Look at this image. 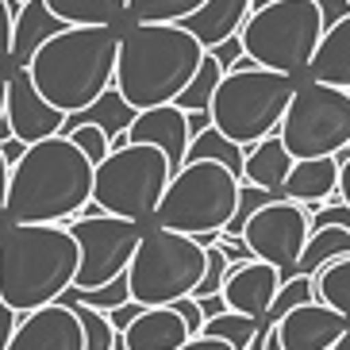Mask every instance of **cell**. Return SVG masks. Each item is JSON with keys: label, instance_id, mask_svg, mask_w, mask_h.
I'll return each instance as SVG.
<instances>
[{"label": "cell", "instance_id": "cell-3", "mask_svg": "<svg viewBox=\"0 0 350 350\" xmlns=\"http://www.w3.org/2000/svg\"><path fill=\"white\" fill-rule=\"evenodd\" d=\"M81 247L66 224H23L0 231V297L12 312H39L77 285Z\"/></svg>", "mask_w": 350, "mask_h": 350}, {"label": "cell", "instance_id": "cell-46", "mask_svg": "<svg viewBox=\"0 0 350 350\" xmlns=\"http://www.w3.org/2000/svg\"><path fill=\"white\" fill-rule=\"evenodd\" d=\"M339 204L350 208V162H342V174H339Z\"/></svg>", "mask_w": 350, "mask_h": 350}, {"label": "cell", "instance_id": "cell-49", "mask_svg": "<svg viewBox=\"0 0 350 350\" xmlns=\"http://www.w3.org/2000/svg\"><path fill=\"white\" fill-rule=\"evenodd\" d=\"M16 4H31V0H16Z\"/></svg>", "mask_w": 350, "mask_h": 350}, {"label": "cell", "instance_id": "cell-32", "mask_svg": "<svg viewBox=\"0 0 350 350\" xmlns=\"http://www.w3.org/2000/svg\"><path fill=\"white\" fill-rule=\"evenodd\" d=\"M127 300H131V288H127V278H120L104 288H70L62 297V304H85V308H96V312H116V308H124Z\"/></svg>", "mask_w": 350, "mask_h": 350}, {"label": "cell", "instance_id": "cell-11", "mask_svg": "<svg viewBox=\"0 0 350 350\" xmlns=\"http://www.w3.org/2000/svg\"><path fill=\"white\" fill-rule=\"evenodd\" d=\"M66 227H70V235L81 247V269H77V285L73 288H104L112 281L127 278V266H131L135 250H139V243L146 235L143 224L108 216V212L77 216Z\"/></svg>", "mask_w": 350, "mask_h": 350}, {"label": "cell", "instance_id": "cell-20", "mask_svg": "<svg viewBox=\"0 0 350 350\" xmlns=\"http://www.w3.org/2000/svg\"><path fill=\"white\" fill-rule=\"evenodd\" d=\"M339 158H304L293 165L281 200L293 204H323V200H339Z\"/></svg>", "mask_w": 350, "mask_h": 350}, {"label": "cell", "instance_id": "cell-29", "mask_svg": "<svg viewBox=\"0 0 350 350\" xmlns=\"http://www.w3.org/2000/svg\"><path fill=\"white\" fill-rule=\"evenodd\" d=\"M224 77H227V70L216 62V54L208 51L204 66H200L196 77H193V85L177 96V108H181V112H212V100H216V89H219Z\"/></svg>", "mask_w": 350, "mask_h": 350}, {"label": "cell", "instance_id": "cell-25", "mask_svg": "<svg viewBox=\"0 0 350 350\" xmlns=\"http://www.w3.org/2000/svg\"><path fill=\"white\" fill-rule=\"evenodd\" d=\"M66 27H124L127 0H46Z\"/></svg>", "mask_w": 350, "mask_h": 350}, {"label": "cell", "instance_id": "cell-38", "mask_svg": "<svg viewBox=\"0 0 350 350\" xmlns=\"http://www.w3.org/2000/svg\"><path fill=\"white\" fill-rule=\"evenodd\" d=\"M216 247L227 254V262H231V266H247V262H258V258L250 254V247L243 243V239H227V235H219Z\"/></svg>", "mask_w": 350, "mask_h": 350}, {"label": "cell", "instance_id": "cell-9", "mask_svg": "<svg viewBox=\"0 0 350 350\" xmlns=\"http://www.w3.org/2000/svg\"><path fill=\"white\" fill-rule=\"evenodd\" d=\"M174 181V165L158 146L127 143L96 165L93 204L108 216L131 219V224H154L165 189Z\"/></svg>", "mask_w": 350, "mask_h": 350}, {"label": "cell", "instance_id": "cell-23", "mask_svg": "<svg viewBox=\"0 0 350 350\" xmlns=\"http://www.w3.org/2000/svg\"><path fill=\"white\" fill-rule=\"evenodd\" d=\"M308 81L331 85V89H347L350 93V16L323 35L316 58L308 66Z\"/></svg>", "mask_w": 350, "mask_h": 350}, {"label": "cell", "instance_id": "cell-6", "mask_svg": "<svg viewBox=\"0 0 350 350\" xmlns=\"http://www.w3.org/2000/svg\"><path fill=\"white\" fill-rule=\"evenodd\" d=\"M297 85L300 77H285L262 66L231 70L219 81L216 100H212V127L250 150L254 143L281 131V120L297 96Z\"/></svg>", "mask_w": 350, "mask_h": 350}, {"label": "cell", "instance_id": "cell-34", "mask_svg": "<svg viewBox=\"0 0 350 350\" xmlns=\"http://www.w3.org/2000/svg\"><path fill=\"white\" fill-rule=\"evenodd\" d=\"M23 4L16 0H0V66L12 62V42H16V16Z\"/></svg>", "mask_w": 350, "mask_h": 350}, {"label": "cell", "instance_id": "cell-17", "mask_svg": "<svg viewBox=\"0 0 350 350\" xmlns=\"http://www.w3.org/2000/svg\"><path fill=\"white\" fill-rule=\"evenodd\" d=\"M127 143H143V146H158L174 174L185 165L189 146H193V131H189V112H181L177 104H162V108H150V112L135 116L131 131H127Z\"/></svg>", "mask_w": 350, "mask_h": 350}, {"label": "cell", "instance_id": "cell-12", "mask_svg": "<svg viewBox=\"0 0 350 350\" xmlns=\"http://www.w3.org/2000/svg\"><path fill=\"white\" fill-rule=\"evenodd\" d=\"M312 239V212L304 204L293 200H269L262 212H254V219L243 231V243L250 247V254L258 262L281 269V278H297V262L304 254Z\"/></svg>", "mask_w": 350, "mask_h": 350}, {"label": "cell", "instance_id": "cell-18", "mask_svg": "<svg viewBox=\"0 0 350 350\" xmlns=\"http://www.w3.org/2000/svg\"><path fill=\"white\" fill-rule=\"evenodd\" d=\"M189 339H193L189 323L170 304V308H143L139 312V319L120 335V347L116 350H181Z\"/></svg>", "mask_w": 350, "mask_h": 350}, {"label": "cell", "instance_id": "cell-8", "mask_svg": "<svg viewBox=\"0 0 350 350\" xmlns=\"http://www.w3.org/2000/svg\"><path fill=\"white\" fill-rule=\"evenodd\" d=\"M204 269L208 254L193 235L146 227L143 243L127 266V288H131V300L143 308H170L200 288Z\"/></svg>", "mask_w": 350, "mask_h": 350}, {"label": "cell", "instance_id": "cell-31", "mask_svg": "<svg viewBox=\"0 0 350 350\" xmlns=\"http://www.w3.org/2000/svg\"><path fill=\"white\" fill-rule=\"evenodd\" d=\"M204 335L231 342L235 350H254L258 335H262V323L250 319V316H239V312H224V316H216V319L204 323Z\"/></svg>", "mask_w": 350, "mask_h": 350}, {"label": "cell", "instance_id": "cell-42", "mask_svg": "<svg viewBox=\"0 0 350 350\" xmlns=\"http://www.w3.org/2000/svg\"><path fill=\"white\" fill-rule=\"evenodd\" d=\"M0 154H4V162H8V165H16V162H20L23 154H27V143H23V139H16V135H12L8 143H0Z\"/></svg>", "mask_w": 350, "mask_h": 350}, {"label": "cell", "instance_id": "cell-19", "mask_svg": "<svg viewBox=\"0 0 350 350\" xmlns=\"http://www.w3.org/2000/svg\"><path fill=\"white\" fill-rule=\"evenodd\" d=\"M250 12H254V0H208L204 8L196 12L193 20H185L181 27L193 31L204 51H216L219 42L243 35Z\"/></svg>", "mask_w": 350, "mask_h": 350}, {"label": "cell", "instance_id": "cell-1", "mask_svg": "<svg viewBox=\"0 0 350 350\" xmlns=\"http://www.w3.org/2000/svg\"><path fill=\"white\" fill-rule=\"evenodd\" d=\"M96 165L66 135L27 146V154L12 165L4 227L23 224H70L93 200Z\"/></svg>", "mask_w": 350, "mask_h": 350}, {"label": "cell", "instance_id": "cell-13", "mask_svg": "<svg viewBox=\"0 0 350 350\" xmlns=\"http://www.w3.org/2000/svg\"><path fill=\"white\" fill-rule=\"evenodd\" d=\"M4 120H8L12 135L23 139L27 146L42 143V139H54V135H62V127H66V112H58V108L35 89V81H31L27 70L12 73L8 112H4Z\"/></svg>", "mask_w": 350, "mask_h": 350}, {"label": "cell", "instance_id": "cell-36", "mask_svg": "<svg viewBox=\"0 0 350 350\" xmlns=\"http://www.w3.org/2000/svg\"><path fill=\"white\" fill-rule=\"evenodd\" d=\"M177 312H181V319H185L189 323V331H193V335H204V308H200V300H193V297H185V300H177L174 304Z\"/></svg>", "mask_w": 350, "mask_h": 350}, {"label": "cell", "instance_id": "cell-45", "mask_svg": "<svg viewBox=\"0 0 350 350\" xmlns=\"http://www.w3.org/2000/svg\"><path fill=\"white\" fill-rule=\"evenodd\" d=\"M212 127V112H189V131H193V139L200 131H208Z\"/></svg>", "mask_w": 350, "mask_h": 350}, {"label": "cell", "instance_id": "cell-5", "mask_svg": "<svg viewBox=\"0 0 350 350\" xmlns=\"http://www.w3.org/2000/svg\"><path fill=\"white\" fill-rule=\"evenodd\" d=\"M323 35H327V20L316 0H269L250 12L239 39L254 66L304 81Z\"/></svg>", "mask_w": 350, "mask_h": 350}, {"label": "cell", "instance_id": "cell-41", "mask_svg": "<svg viewBox=\"0 0 350 350\" xmlns=\"http://www.w3.org/2000/svg\"><path fill=\"white\" fill-rule=\"evenodd\" d=\"M181 350H235V347H231V342H224V339H212V335H193V339H189Z\"/></svg>", "mask_w": 350, "mask_h": 350}, {"label": "cell", "instance_id": "cell-27", "mask_svg": "<svg viewBox=\"0 0 350 350\" xmlns=\"http://www.w3.org/2000/svg\"><path fill=\"white\" fill-rule=\"evenodd\" d=\"M185 162H219V165H227L239 181H247V146L231 143V139H227L224 131H216V127H208V131L196 135Z\"/></svg>", "mask_w": 350, "mask_h": 350}, {"label": "cell", "instance_id": "cell-40", "mask_svg": "<svg viewBox=\"0 0 350 350\" xmlns=\"http://www.w3.org/2000/svg\"><path fill=\"white\" fill-rule=\"evenodd\" d=\"M139 312H143V304H135V300H127L124 308H116V312H108V319H112V327L124 335L127 327H131L135 319H139Z\"/></svg>", "mask_w": 350, "mask_h": 350}, {"label": "cell", "instance_id": "cell-47", "mask_svg": "<svg viewBox=\"0 0 350 350\" xmlns=\"http://www.w3.org/2000/svg\"><path fill=\"white\" fill-rule=\"evenodd\" d=\"M254 350H281V342H278V335L269 331V335H262V339L254 342Z\"/></svg>", "mask_w": 350, "mask_h": 350}, {"label": "cell", "instance_id": "cell-43", "mask_svg": "<svg viewBox=\"0 0 350 350\" xmlns=\"http://www.w3.org/2000/svg\"><path fill=\"white\" fill-rule=\"evenodd\" d=\"M8 181H12V165L0 154V231H4V204H8Z\"/></svg>", "mask_w": 350, "mask_h": 350}, {"label": "cell", "instance_id": "cell-30", "mask_svg": "<svg viewBox=\"0 0 350 350\" xmlns=\"http://www.w3.org/2000/svg\"><path fill=\"white\" fill-rule=\"evenodd\" d=\"M316 300L335 308L342 319H350V254L335 258L331 266L316 273Z\"/></svg>", "mask_w": 350, "mask_h": 350}, {"label": "cell", "instance_id": "cell-7", "mask_svg": "<svg viewBox=\"0 0 350 350\" xmlns=\"http://www.w3.org/2000/svg\"><path fill=\"white\" fill-rule=\"evenodd\" d=\"M239 181L219 162H185L174 174L150 227H165L177 235H224L239 208Z\"/></svg>", "mask_w": 350, "mask_h": 350}, {"label": "cell", "instance_id": "cell-28", "mask_svg": "<svg viewBox=\"0 0 350 350\" xmlns=\"http://www.w3.org/2000/svg\"><path fill=\"white\" fill-rule=\"evenodd\" d=\"M208 0H127V23H185Z\"/></svg>", "mask_w": 350, "mask_h": 350}, {"label": "cell", "instance_id": "cell-35", "mask_svg": "<svg viewBox=\"0 0 350 350\" xmlns=\"http://www.w3.org/2000/svg\"><path fill=\"white\" fill-rule=\"evenodd\" d=\"M331 224H339V227L350 231V208L339 204V200H331V204H323V208L312 212V231H316V227H331Z\"/></svg>", "mask_w": 350, "mask_h": 350}, {"label": "cell", "instance_id": "cell-16", "mask_svg": "<svg viewBox=\"0 0 350 350\" xmlns=\"http://www.w3.org/2000/svg\"><path fill=\"white\" fill-rule=\"evenodd\" d=\"M281 278L278 266L269 262H247V266H235L231 278L224 285V300H227V312H239V316H250V319H262L269 316V308L278 304L281 297Z\"/></svg>", "mask_w": 350, "mask_h": 350}, {"label": "cell", "instance_id": "cell-15", "mask_svg": "<svg viewBox=\"0 0 350 350\" xmlns=\"http://www.w3.org/2000/svg\"><path fill=\"white\" fill-rule=\"evenodd\" d=\"M347 327H350V319H342L335 308L312 300V304H300V308L285 312L278 319L273 335H278L281 350H331L347 335Z\"/></svg>", "mask_w": 350, "mask_h": 350}, {"label": "cell", "instance_id": "cell-2", "mask_svg": "<svg viewBox=\"0 0 350 350\" xmlns=\"http://www.w3.org/2000/svg\"><path fill=\"white\" fill-rule=\"evenodd\" d=\"M204 54L200 39L181 23H124L116 89L135 112L177 104L204 66Z\"/></svg>", "mask_w": 350, "mask_h": 350}, {"label": "cell", "instance_id": "cell-26", "mask_svg": "<svg viewBox=\"0 0 350 350\" xmlns=\"http://www.w3.org/2000/svg\"><path fill=\"white\" fill-rule=\"evenodd\" d=\"M350 254V231L339 224L331 227H316L308 239V247H304V254H300L297 262V278H316L323 266H331L335 258H347Z\"/></svg>", "mask_w": 350, "mask_h": 350}, {"label": "cell", "instance_id": "cell-24", "mask_svg": "<svg viewBox=\"0 0 350 350\" xmlns=\"http://www.w3.org/2000/svg\"><path fill=\"white\" fill-rule=\"evenodd\" d=\"M135 108L120 96V89H108V93L100 96L96 104H89L85 112H73V116H66V127L62 131H70V127H77V124H96L108 139H112V146H127V131H131V124H135Z\"/></svg>", "mask_w": 350, "mask_h": 350}, {"label": "cell", "instance_id": "cell-33", "mask_svg": "<svg viewBox=\"0 0 350 350\" xmlns=\"http://www.w3.org/2000/svg\"><path fill=\"white\" fill-rule=\"evenodd\" d=\"M62 135H66V139H73V143L81 146L85 158H89L93 165H100L104 158H108V154L116 150L112 139H108V135H104L96 124H77V127H70V131H62Z\"/></svg>", "mask_w": 350, "mask_h": 350}, {"label": "cell", "instance_id": "cell-4", "mask_svg": "<svg viewBox=\"0 0 350 350\" xmlns=\"http://www.w3.org/2000/svg\"><path fill=\"white\" fill-rule=\"evenodd\" d=\"M120 39L124 27H66L42 42L27 73L58 112H85L116 85Z\"/></svg>", "mask_w": 350, "mask_h": 350}, {"label": "cell", "instance_id": "cell-48", "mask_svg": "<svg viewBox=\"0 0 350 350\" xmlns=\"http://www.w3.org/2000/svg\"><path fill=\"white\" fill-rule=\"evenodd\" d=\"M331 350H350V327H347V335H342V339L335 342V347H331Z\"/></svg>", "mask_w": 350, "mask_h": 350}, {"label": "cell", "instance_id": "cell-14", "mask_svg": "<svg viewBox=\"0 0 350 350\" xmlns=\"http://www.w3.org/2000/svg\"><path fill=\"white\" fill-rule=\"evenodd\" d=\"M8 350H85V327L77 312L58 300V304L20 316Z\"/></svg>", "mask_w": 350, "mask_h": 350}, {"label": "cell", "instance_id": "cell-22", "mask_svg": "<svg viewBox=\"0 0 350 350\" xmlns=\"http://www.w3.org/2000/svg\"><path fill=\"white\" fill-rule=\"evenodd\" d=\"M293 165H297V158L288 154L281 135H269V139H262V143H254L247 150V181L243 185H258L281 200V189H285L288 174H293Z\"/></svg>", "mask_w": 350, "mask_h": 350}, {"label": "cell", "instance_id": "cell-37", "mask_svg": "<svg viewBox=\"0 0 350 350\" xmlns=\"http://www.w3.org/2000/svg\"><path fill=\"white\" fill-rule=\"evenodd\" d=\"M212 54H216V62L224 66L227 73H231V70H235L239 62H243V54H247V46H243V39H239V35H235V39L219 42V46H216V51H212Z\"/></svg>", "mask_w": 350, "mask_h": 350}, {"label": "cell", "instance_id": "cell-10", "mask_svg": "<svg viewBox=\"0 0 350 350\" xmlns=\"http://www.w3.org/2000/svg\"><path fill=\"white\" fill-rule=\"evenodd\" d=\"M278 135L297 162L335 158L350 146V93L304 77L297 85V96L288 104Z\"/></svg>", "mask_w": 350, "mask_h": 350}, {"label": "cell", "instance_id": "cell-44", "mask_svg": "<svg viewBox=\"0 0 350 350\" xmlns=\"http://www.w3.org/2000/svg\"><path fill=\"white\" fill-rule=\"evenodd\" d=\"M8 85H12V70L0 66V124H4V112H8Z\"/></svg>", "mask_w": 350, "mask_h": 350}, {"label": "cell", "instance_id": "cell-21", "mask_svg": "<svg viewBox=\"0 0 350 350\" xmlns=\"http://www.w3.org/2000/svg\"><path fill=\"white\" fill-rule=\"evenodd\" d=\"M58 31H66V23L46 8V0H31L23 4L16 16V42H12V62L8 70H27L35 62V54L42 51V42H51Z\"/></svg>", "mask_w": 350, "mask_h": 350}, {"label": "cell", "instance_id": "cell-39", "mask_svg": "<svg viewBox=\"0 0 350 350\" xmlns=\"http://www.w3.org/2000/svg\"><path fill=\"white\" fill-rule=\"evenodd\" d=\"M16 327H20V312H12L8 304H4V297H0V350L12 347V335H16Z\"/></svg>", "mask_w": 350, "mask_h": 350}]
</instances>
